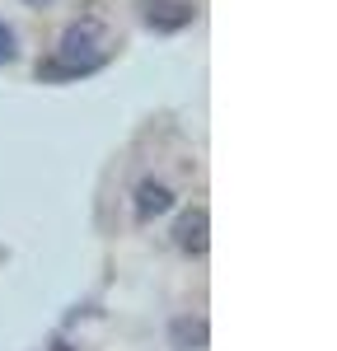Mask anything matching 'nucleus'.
<instances>
[{
	"label": "nucleus",
	"instance_id": "2",
	"mask_svg": "<svg viewBox=\"0 0 337 351\" xmlns=\"http://www.w3.org/2000/svg\"><path fill=\"white\" fill-rule=\"evenodd\" d=\"M192 0H145V24L160 28V33H173V28L192 24Z\"/></svg>",
	"mask_w": 337,
	"mask_h": 351
},
{
	"label": "nucleus",
	"instance_id": "5",
	"mask_svg": "<svg viewBox=\"0 0 337 351\" xmlns=\"http://www.w3.org/2000/svg\"><path fill=\"white\" fill-rule=\"evenodd\" d=\"M0 61H14V33L0 24Z\"/></svg>",
	"mask_w": 337,
	"mask_h": 351
},
{
	"label": "nucleus",
	"instance_id": "1",
	"mask_svg": "<svg viewBox=\"0 0 337 351\" xmlns=\"http://www.w3.org/2000/svg\"><path fill=\"white\" fill-rule=\"evenodd\" d=\"M108 56H112V43L99 33V24H84V28H71V33H66L61 52H56L47 66H38V75H47V80L89 75V71H99Z\"/></svg>",
	"mask_w": 337,
	"mask_h": 351
},
{
	"label": "nucleus",
	"instance_id": "4",
	"mask_svg": "<svg viewBox=\"0 0 337 351\" xmlns=\"http://www.w3.org/2000/svg\"><path fill=\"white\" fill-rule=\"evenodd\" d=\"M178 248H188V253H201L206 248V211L197 206L192 216H183L178 225Z\"/></svg>",
	"mask_w": 337,
	"mask_h": 351
},
{
	"label": "nucleus",
	"instance_id": "3",
	"mask_svg": "<svg viewBox=\"0 0 337 351\" xmlns=\"http://www.w3.org/2000/svg\"><path fill=\"white\" fill-rule=\"evenodd\" d=\"M168 206H173V192H168V183H155V178H145V183L136 188V216H140V220L164 216Z\"/></svg>",
	"mask_w": 337,
	"mask_h": 351
}]
</instances>
